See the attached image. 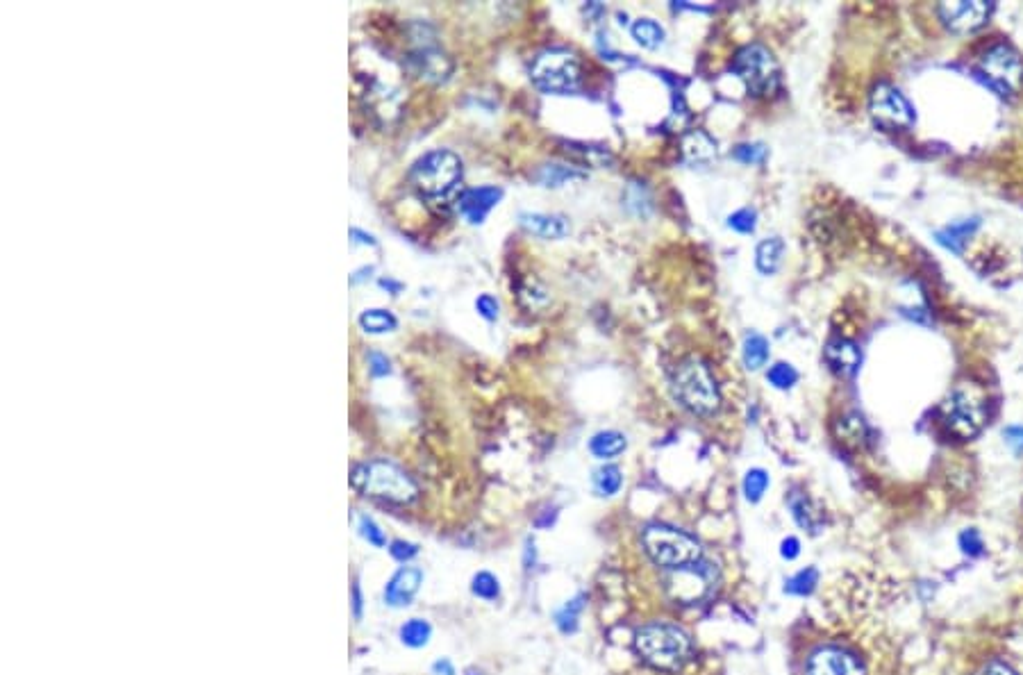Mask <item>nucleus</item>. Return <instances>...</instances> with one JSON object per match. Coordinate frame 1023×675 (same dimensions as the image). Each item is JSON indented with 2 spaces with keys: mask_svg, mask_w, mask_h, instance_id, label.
I'll return each instance as SVG.
<instances>
[{
  "mask_svg": "<svg viewBox=\"0 0 1023 675\" xmlns=\"http://www.w3.org/2000/svg\"><path fill=\"white\" fill-rule=\"evenodd\" d=\"M635 650L653 669L676 673L692 660L694 641L678 625L655 621L635 632Z\"/></svg>",
  "mask_w": 1023,
  "mask_h": 675,
  "instance_id": "obj_1",
  "label": "nucleus"
},
{
  "mask_svg": "<svg viewBox=\"0 0 1023 675\" xmlns=\"http://www.w3.org/2000/svg\"><path fill=\"white\" fill-rule=\"evenodd\" d=\"M351 487L357 494L396 505H410L419 498L412 475L389 460L357 462L351 471Z\"/></svg>",
  "mask_w": 1023,
  "mask_h": 675,
  "instance_id": "obj_2",
  "label": "nucleus"
},
{
  "mask_svg": "<svg viewBox=\"0 0 1023 675\" xmlns=\"http://www.w3.org/2000/svg\"><path fill=\"white\" fill-rule=\"evenodd\" d=\"M673 396L678 403L698 416H714L721 410V389L708 362L687 357L673 371Z\"/></svg>",
  "mask_w": 1023,
  "mask_h": 675,
  "instance_id": "obj_3",
  "label": "nucleus"
},
{
  "mask_svg": "<svg viewBox=\"0 0 1023 675\" xmlns=\"http://www.w3.org/2000/svg\"><path fill=\"white\" fill-rule=\"evenodd\" d=\"M464 178L462 160L451 150L437 148L430 150L410 169V182L414 191L430 203H446L448 198L455 196L457 187Z\"/></svg>",
  "mask_w": 1023,
  "mask_h": 675,
  "instance_id": "obj_4",
  "label": "nucleus"
},
{
  "mask_svg": "<svg viewBox=\"0 0 1023 675\" xmlns=\"http://www.w3.org/2000/svg\"><path fill=\"white\" fill-rule=\"evenodd\" d=\"M642 544L646 555L667 571H685L703 562V548L698 539L667 523H653L644 528Z\"/></svg>",
  "mask_w": 1023,
  "mask_h": 675,
  "instance_id": "obj_5",
  "label": "nucleus"
},
{
  "mask_svg": "<svg viewBox=\"0 0 1023 675\" xmlns=\"http://www.w3.org/2000/svg\"><path fill=\"white\" fill-rule=\"evenodd\" d=\"M580 60L569 48H544L530 64V80L544 94H573L580 85Z\"/></svg>",
  "mask_w": 1023,
  "mask_h": 675,
  "instance_id": "obj_6",
  "label": "nucleus"
},
{
  "mask_svg": "<svg viewBox=\"0 0 1023 675\" xmlns=\"http://www.w3.org/2000/svg\"><path fill=\"white\" fill-rule=\"evenodd\" d=\"M733 73L744 82L748 94L771 96L780 85V66L771 50L762 44L744 46L733 60Z\"/></svg>",
  "mask_w": 1023,
  "mask_h": 675,
  "instance_id": "obj_7",
  "label": "nucleus"
},
{
  "mask_svg": "<svg viewBox=\"0 0 1023 675\" xmlns=\"http://www.w3.org/2000/svg\"><path fill=\"white\" fill-rule=\"evenodd\" d=\"M976 78L1001 98L1012 96L1023 80V62L1019 53L1008 44L992 46L980 57Z\"/></svg>",
  "mask_w": 1023,
  "mask_h": 675,
  "instance_id": "obj_8",
  "label": "nucleus"
},
{
  "mask_svg": "<svg viewBox=\"0 0 1023 675\" xmlns=\"http://www.w3.org/2000/svg\"><path fill=\"white\" fill-rule=\"evenodd\" d=\"M987 419L985 403L976 391L969 387H958L951 391L942 403V421L955 437L973 439L983 430Z\"/></svg>",
  "mask_w": 1023,
  "mask_h": 675,
  "instance_id": "obj_9",
  "label": "nucleus"
},
{
  "mask_svg": "<svg viewBox=\"0 0 1023 675\" xmlns=\"http://www.w3.org/2000/svg\"><path fill=\"white\" fill-rule=\"evenodd\" d=\"M869 112L873 121L885 130H908L912 128L914 119H917L910 100L905 98L901 89L889 85V82H878L871 89Z\"/></svg>",
  "mask_w": 1023,
  "mask_h": 675,
  "instance_id": "obj_10",
  "label": "nucleus"
},
{
  "mask_svg": "<svg viewBox=\"0 0 1023 675\" xmlns=\"http://www.w3.org/2000/svg\"><path fill=\"white\" fill-rule=\"evenodd\" d=\"M994 12V3H983V0H960V3H944L939 5V19L951 32L967 35L976 32L989 21Z\"/></svg>",
  "mask_w": 1023,
  "mask_h": 675,
  "instance_id": "obj_11",
  "label": "nucleus"
},
{
  "mask_svg": "<svg viewBox=\"0 0 1023 675\" xmlns=\"http://www.w3.org/2000/svg\"><path fill=\"white\" fill-rule=\"evenodd\" d=\"M407 69H410L417 78L426 82H446L453 73V60L448 57L442 48L437 46H419L414 48L410 55H407Z\"/></svg>",
  "mask_w": 1023,
  "mask_h": 675,
  "instance_id": "obj_12",
  "label": "nucleus"
},
{
  "mask_svg": "<svg viewBox=\"0 0 1023 675\" xmlns=\"http://www.w3.org/2000/svg\"><path fill=\"white\" fill-rule=\"evenodd\" d=\"M808 675H864V666L851 650L823 646L810 655Z\"/></svg>",
  "mask_w": 1023,
  "mask_h": 675,
  "instance_id": "obj_13",
  "label": "nucleus"
},
{
  "mask_svg": "<svg viewBox=\"0 0 1023 675\" xmlns=\"http://www.w3.org/2000/svg\"><path fill=\"white\" fill-rule=\"evenodd\" d=\"M503 189L501 187H473L464 189L457 196V210L469 223L478 225L485 221V216L501 203Z\"/></svg>",
  "mask_w": 1023,
  "mask_h": 675,
  "instance_id": "obj_14",
  "label": "nucleus"
},
{
  "mask_svg": "<svg viewBox=\"0 0 1023 675\" xmlns=\"http://www.w3.org/2000/svg\"><path fill=\"white\" fill-rule=\"evenodd\" d=\"M423 585V571L417 566H401L385 587V603L389 607H407L417 598Z\"/></svg>",
  "mask_w": 1023,
  "mask_h": 675,
  "instance_id": "obj_15",
  "label": "nucleus"
},
{
  "mask_svg": "<svg viewBox=\"0 0 1023 675\" xmlns=\"http://www.w3.org/2000/svg\"><path fill=\"white\" fill-rule=\"evenodd\" d=\"M823 357H826L830 371L842 375V378H853V375L860 371L862 364L860 346L846 337L830 339L826 350H823Z\"/></svg>",
  "mask_w": 1023,
  "mask_h": 675,
  "instance_id": "obj_16",
  "label": "nucleus"
},
{
  "mask_svg": "<svg viewBox=\"0 0 1023 675\" xmlns=\"http://www.w3.org/2000/svg\"><path fill=\"white\" fill-rule=\"evenodd\" d=\"M519 225L532 237L557 241L571 235V223L562 214H542V212H523L519 214Z\"/></svg>",
  "mask_w": 1023,
  "mask_h": 675,
  "instance_id": "obj_17",
  "label": "nucleus"
},
{
  "mask_svg": "<svg viewBox=\"0 0 1023 675\" xmlns=\"http://www.w3.org/2000/svg\"><path fill=\"white\" fill-rule=\"evenodd\" d=\"M682 157L694 166H708L717 160V141L703 130H689L682 137Z\"/></svg>",
  "mask_w": 1023,
  "mask_h": 675,
  "instance_id": "obj_18",
  "label": "nucleus"
},
{
  "mask_svg": "<svg viewBox=\"0 0 1023 675\" xmlns=\"http://www.w3.org/2000/svg\"><path fill=\"white\" fill-rule=\"evenodd\" d=\"M564 153H567L571 160H576L582 166H594V169H603V166H610L614 162L612 153L603 146H592V144H580V141H562Z\"/></svg>",
  "mask_w": 1023,
  "mask_h": 675,
  "instance_id": "obj_19",
  "label": "nucleus"
},
{
  "mask_svg": "<svg viewBox=\"0 0 1023 675\" xmlns=\"http://www.w3.org/2000/svg\"><path fill=\"white\" fill-rule=\"evenodd\" d=\"M587 173L580 171L578 166H564V164H544L542 169L535 173V180L542 187L557 189L564 185H571V182L585 180Z\"/></svg>",
  "mask_w": 1023,
  "mask_h": 675,
  "instance_id": "obj_20",
  "label": "nucleus"
},
{
  "mask_svg": "<svg viewBox=\"0 0 1023 675\" xmlns=\"http://www.w3.org/2000/svg\"><path fill=\"white\" fill-rule=\"evenodd\" d=\"M626 448H628V439H626V435H621V432H617V430L596 432L592 441H589V450H592V455L596 457V460H603V462L619 457Z\"/></svg>",
  "mask_w": 1023,
  "mask_h": 675,
  "instance_id": "obj_21",
  "label": "nucleus"
},
{
  "mask_svg": "<svg viewBox=\"0 0 1023 675\" xmlns=\"http://www.w3.org/2000/svg\"><path fill=\"white\" fill-rule=\"evenodd\" d=\"M783 257H785L783 239L780 237L764 239L760 241L758 250H755V266H758V271L762 275H773L780 269V264H783Z\"/></svg>",
  "mask_w": 1023,
  "mask_h": 675,
  "instance_id": "obj_22",
  "label": "nucleus"
},
{
  "mask_svg": "<svg viewBox=\"0 0 1023 675\" xmlns=\"http://www.w3.org/2000/svg\"><path fill=\"white\" fill-rule=\"evenodd\" d=\"M789 510H792L796 523L801 525V528L810 530L812 535H817V532L821 530L823 516L805 494H798V491H794V494L789 496Z\"/></svg>",
  "mask_w": 1023,
  "mask_h": 675,
  "instance_id": "obj_23",
  "label": "nucleus"
},
{
  "mask_svg": "<svg viewBox=\"0 0 1023 675\" xmlns=\"http://www.w3.org/2000/svg\"><path fill=\"white\" fill-rule=\"evenodd\" d=\"M592 485H594V491L598 496L612 498V496H617L623 487V473L619 466L605 464V466H601V469L594 471Z\"/></svg>",
  "mask_w": 1023,
  "mask_h": 675,
  "instance_id": "obj_24",
  "label": "nucleus"
},
{
  "mask_svg": "<svg viewBox=\"0 0 1023 675\" xmlns=\"http://www.w3.org/2000/svg\"><path fill=\"white\" fill-rule=\"evenodd\" d=\"M976 228H978V219L953 223V225H948V228L937 232V241L942 246H946L948 250H953V253H962V244L973 235V232H976Z\"/></svg>",
  "mask_w": 1023,
  "mask_h": 675,
  "instance_id": "obj_25",
  "label": "nucleus"
},
{
  "mask_svg": "<svg viewBox=\"0 0 1023 675\" xmlns=\"http://www.w3.org/2000/svg\"><path fill=\"white\" fill-rule=\"evenodd\" d=\"M664 37H667V32L653 19H639L632 23V39L646 50L660 48L664 44Z\"/></svg>",
  "mask_w": 1023,
  "mask_h": 675,
  "instance_id": "obj_26",
  "label": "nucleus"
},
{
  "mask_svg": "<svg viewBox=\"0 0 1023 675\" xmlns=\"http://www.w3.org/2000/svg\"><path fill=\"white\" fill-rule=\"evenodd\" d=\"M742 357H744L746 369H751V371L762 369V366L769 360V341L762 335H758V332H751V335H746V339H744Z\"/></svg>",
  "mask_w": 1023,
  "mask_h": 675,
  "instance_id": "obj_27",
  "label": "nucleus"
},
{
  "mask_svg": "<svg viewBox=\"0 0 1023 675\" xmlns=\"http://www.w3.org/2000/svg\"><path fill=\"white\" fill-rule=\"evenodd\" d=\"M582 610H585V596L578 594L576 598L567 600V603L555 612V625L560 628V632H564V635H573L580 625Z\"/></svg>",
  "mask_w": 1023,
  "mask_h": 675,
  "instance_id": "obj_28",
  "label": "nucleus"
},
{
  "mask_svg": "<svg viewBox=\"0 0 1023 675\" xmlns=\"http://www.w3.org/2000/svg\"><path fill=\"white\" fill-rule=\"evenodd\" d=\"M360 328L369 335H385V332H394L398 328L396 316L389 310H364L360 314Z\"/></svg>",
  "mask_w": 1023,
  "mask_h": 675,
  "instance_id": "obj_29",
  "label": "nucleus"
},
{
  "mask_svg": "<svg viewBox=\"0 0 1023 675\" xmlns=\"http://www.w3.org/2000/svg\"><path fill=\"white\" fill-rule=\"evenodd\" d=\"M398 637H401V641H403L405 646L423 648L430 641V637H432V628H430V623L426 619H410V621H405L401 625V630H398Z\"/></svg>",
  "mask_w": 1023,
  "mask_h": 675,
  "instance_id": "obj_30",
  "label": "nucleus"
},
{
  "mask_svg": "<svg viewBox=\"0 0 1023 675\" xmlns=\"http://www.w3.org/2000/svg\"><path fill=\"white\" fill-rule=\"evenodd\" d=\"M519 300L526 310L537 312V310H544V307L551 303V296H548V291L544 289L542 282H537L535 278H528L519 287Z\"/></svg>",
  "mask_w": 1023,
  "mask_h": 675,
  "instance_id": "obj_31",
  "label": "nucleus"
},
{
  "mask_svg": "<svg viewBox=\"0 0 1023 675\" xmlns=\"http://www.w3.org/2000/svg\"><path fill=\"white\" fill-rule=\"evenodd\" d=\"M817 582H819V571L814 569V566H808V569L798 571L794 578L787 580L785 591L792 596H810L814 587H817Z\"/></svg>",
  "mask_w": 1023,
  "mask_h": 675,
  "instance_id": "obj_32",
  "label": "nucleus"
},
{
  "mask_svg": "<svg viewBox=\"0 0 1023 675\" xmlns=\"http://www.w3.org/2000/svg\"><path fill=\"white\" fill-rule=\"evenodd\" d=\"M769 473L764 469H751L744 475V496L748 503H758L769 489Z\"/></svg>",
  "mask_w": 1023,
  "mask_h": 675,
  "instance_id": "obj_33",
  "label": "nucleus"
},
{
  "mask_svg": "<svg viewBox=\"0 0 1023 675\" xmlns=\"http://www.w3.org/2000/svg\"><path fill=\"white\" fill-rule=\"evenodd\" d=\"M471 591H473V596H478L482 600H496L498 596H501V582H498L494 573L480 571L473 575Z\"/></svg>",
  "mask_w": 1023,
  "mask_h": 675,
  "instance_id": "obj_34",
  "label": "nucleus"
},
{
  "mask_svg": "<svg viewBox=\"0 0 1023 675\" xmlns=\"http://www.w3.org/2000/svg\"><path fill=\"white\" fill-rule=\"evenodd\" d=\"M767 380L776 389H792L796 385V380H798V373H796V369H794L792 364L778 362V364H773L771 369H769Z\"/></svg>",
  "mask_w": 1023,
  "mask_h": 675,
  "instance_id": "obj_35",
  "label": "nucleus"
},
{
  "mask_svg": "<svg viewBox=\"0 0 1023 675\" xmlns=\"http://www.w3.org/2000/svg\"><path fill=\"white\" fill-rule=\"evenodd\" d=\"M730 155H733L735 160L742 164H764L767 162L769 150L764 148V144H739L733 148V153Z\"/></svg>",
  "mask_w": 1023,
  "mask_h": 675,
  "instance_id": "obj_36",
  "label": "nucleus"
},
{
  "mask_svg": "<svg viewBox=\"0 0 1023 675\" xmlns=\"http://www.w3.org/2000/svg\"><path fill=\"white\" fill-rule=\"evenodd\" d=\"M755 225H758V214H755V210H751V207H742V210H737L735 214L728 216V228H733L735 232H742V235L753 232Z\"/></svg>",
  "mask_w": 1023,
  "mask_h": 675,
  "instance_id": "obj_37",
  "label": "nucleus"
},
{
  "mask_svg": "<svg viewBox=\"0 0 1023 675\" xmlns=\"http://www.w3.org/2000/svg\"><path fill=\"white\" fill-rule=\"evenodd\" d=\"M357 530H360V535L367 539L371 546H376V548L387 546L385 532H382L380 525L373 519H369V516H360V525H357Z\"/></svg>",
  "mask_w": 1023,
  "mask_h": 675,
  "instance_id": "obj_38",
  "label": "nucleus"
},
{
  "mask_svg": "<svg viewBox=\"0 0 1023 675\" xmlns=\"http://www.w3.org/2000/svg\"><path fill=\"white\" fill-rule=\"evenodd\" d=\"M960 548H962V553L969 555V557L983 555L985 544H983V537H980V532L976 528L964 530L962 535H960Z\"/></svg>",
  "mask_w": 1023,
  "mask_h": 675,
  "instance_id": "obj_39",
  "label": "nucleus"
},
{
  "mask_svg": "<svg viewBox=\"0 0 1023 675\" xmlns=\"http://www.w3.org/2000/svg\"><path fill=\"white\" fill-rule=\"evenodd\" d=\"M389 553H392V557L396 562H412L414 557L419 555V546L412 544V541H403V539H396L392 541V546H389Z\"/></svg>",
  "mask_w": 1023,
  "mask_h": 675,
  "instance_id": "obj_40",
  "label": "nucleus"
},
{
  "mask_svg": "<svg viewBox=\"0 0 1023 675\" xmlns=\"http://www.w3.org/2000/svg\"><path fill=\"white\" fill-rule=\"evenodd\" d=\"M476 310H478V314L482 316V319L496 321L501 305H498V300L492 294H482V296L476 298Z\"/></svg>",
  "mask_w": 1023,
  "mask_h": 675,
  "instance_id": "obj_41",
  "label": "nucleus"
},
{
  "mask_svg": "<svg viewBox=\"0 0 1023 675\" xmlns=\"http://www.w3.org/2000/svg\"><path fill=\"white\" fill-rule=\"evenodd\" d=\"M369 371L373 378H385L392 371V364H389V357L378 353V350H371L369 353Z\"/></svg>",
  "mask_w": 1023,
  "mask_h": 675,
  "instance_id": "obj_42",
  "label": "nucleus"
},
{
  "mask_svg": "<svg viewBox=\"0 0 1023 675\" xmlns=\"http://www.w3.org/2000/svg\"><path fill=\"white\" fill-rule=\"evenodd\" d=\"M1003 437L1005 441H1008V446L1012 450H1017V453H1021L1023 450V428L1021 425H1010V428L1003 430Z\"/></svg>",
  "mask_w": 1023,
  "mask_h": 675,
  "instance_id": "obj_43",
  "label": "nucleus"
},
{
  "mask_svg": "<svg viewBox=\"0 0 1023 675\" xmlns=\"http://www.w3.org/2000/svg\"><path fill=\"white\" fill-rule=\"evenodd\" d=\"M780 555H783L789 562L796 560V557L801 555V541H798L796 537L783 539V544H780Z\"/></svg>",
  "mask_w": 1023,
  "mask_h": 675,
  "instance_id": "obj_44",
  "label": "nucleus"
},
{
  "mask_svg": "<svg viewBox=\"0 0 1023 675\" xmlns=\"http://www.w3.org/2000/svg\"><path fill=\"white\" fill-rule=\"evenodd\" d=\"M351 239L357 241V244H364V246H378L376 237L367 235V232L360 230V228H351Z\"/></svg>",
  "mask_w": 1023,
  "mask_h": 675,
  "instance_id": "obj_45",
  "label": "nucleus"
},
{
  "mask_svg": "<svg viewBox=\"0 0 1023 675\" xmlns=\"http://www.w3.org/2000/svg\"><path fill=\"white\" fill-rule=\"evenodd\" d=\"M353 616L355 619H362V591L360 582H353Z\"/></svg>",
  "mask_w": 1023,
  "mask_h": 675,
  "instance_id": "obj_46",
  "label": "nucleus"
},
{
  "mask_svg": "<svg viewBox=\"0 0 1023 675\" xmlns=\"http://www.w3.org/2000/svg\"><path fill=\"white\" fill-rule=\"evenodd\" d=\"M987 675H1019L1014 669H1010L1008 664L1003 662H992L987 666Z\"/></svg>",
  "mask_w": 1023,
  "mask_h": 675,
  "instance_id": "obj_47",
  "label": "nucleus"
},
{
  "mask_svg": "<svg viewBox=\"0 0 1023 675\" xmlns=\"http://www.w3.org/2000/svg\"><path fill=\"white\" fill-rule=\"evenodd\" d=\"M432 675H455V669L448 660H439V662H435V666H432Z\"/></svg>",
  "mask_w": 1023,
  "mask_h": 675,
  "instance_id": "obj_48",
  "label": "nucleus"
},
{
  "mask_svg": "<svg viewBox=\"0 0 1023 675\" xmlns=\"http://www.w3.org/2000/svg\"><path fill=\"white\" fill-rule=\"evenodd\" d=\"M380 285L385 287V289L389 287V289L394 291V294H398V289H401V285H396V282H392V280H380Z\"/></svg>",
  "mask_w": 1023,
  "mask_h": 675,
  "instance_id": "obj_49",
  "label": "nucleus"
},
{
  "mask_svg": "<svg viewBox=\"0 0 1023 675\" xmlns=\"http://www.w3.org/2000/svg\"><path fill=\"white\" fill-rule=\"evenodd\" d=\"M464 673H467V675H487L485 671H480V669H467Z\"/></svg>",
  "mask_w": 1023,
  "mask_h": 675,
  "instance_id": "obj_50",
  "label": "nucleus"
}]
</instances>
